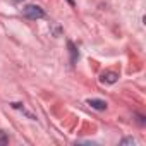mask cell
<instances>
[{"label":"cell","mask_w":146,"mask_h":146,"mask_svg":"<svg viewBox=\"0 0 146 146\" xmlns=\"http://www.w3.org/2000/svg\"><path fill=\"white\" fill-rule=\"evenodd\" d=\"M23 12L28 19H41L45 16V11L40 5H28V7H24Z\"/></svg>","instance_id":"1"},{"label":"cell","mask_w":146,"mask_h":146,"mask_svg":"<svg viewBox=\"0 0 146 146\" xmlns=\"http://www.w3.org/2000/svg\"><path fill=\"white\" fill-rule=\"evenodd\" d=\"M88 105H91V107L96 108V110H105V108H107V102H103V100H96V98L88 100Z\"/></svg>","instance_id":"2"},{"label":"cell","mask_w":146,"mask_h":146,"mask_svg":"<svg viewBox=\"0 0 146 146\" xmlns=\"http://www.w3.org/2000/svg\"><path fill=\"white\" fill-rule=\"evenodd\" d=\"M117 78H119V76L115 74V72H107V74H103V76H102V81H103V83H110V84H112V83H115V81H117Z\"/></svg>","instance_id":"3"},{"label":"cell","mask_w":146,"mask_h":146,"mask_svg":"<svg viewBox=\"0 0 146 146\" xmlns=\"http://www.w3.org/2000/svg\"><path fill=\"white\" fill-rule=\"evenodd\" d=\"M7 143H9V136L4 131H0V146H5Z\"/></svg>","instance_id":"4"},{"label":"cell","mask_w":146,"mask_h":146,"mask_svg":"<svg viewBox=\"0 0 146 146\" xmlns=\"http://www.w3.org/2000/svg\"><path fill=\"white\" fill-rule=\"evenodd\" d=\"M136 141L132 139V137H125V139H122V144H134Z\"/></svg>","instance_id":"5"},{"label":"cell","mask_w":146,"mask_h":146,"mask_svg":"<svg viewBox=\"0 0 146 146\" xmlns=\"http://www.w3.org/2000/svg\"><path fill=\"white\" fill-rule=\"evenodd\" d=\"M14 2H23V0H14Z\"/></svg>","instance_id":"6"}]
</instances>
